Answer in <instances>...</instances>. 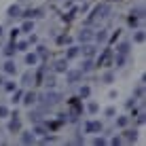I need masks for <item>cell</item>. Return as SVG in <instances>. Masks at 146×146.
<instances>
[{
    "label": "cell",
    "mask_w": 146,
    "mask_h": 146,
    "mask_svg": "<svg viewBox=\"0 0 146 146\" xmlns=\"http://www.w3.org/2000/svg\"><path fill=\"white\" fill-rule=\"evenodd\" d=\"M108 13H110V7H108V4H100V7H95V9H93V15L89 17V21H87V23H93L95 19L108 17Z\"/></svg>",
    "instance_id": "1"
},
{
    "label": "cell",
    "mask_w": 146,
    "mask_h": 146,
    "mask_svg": "<svg viewBox=\"0 0 146 146\" xmlns=\"http://www.w3.org/2000/svg\"><path fill=\"white\" fill-rule=\"evenodd\" d=\"M42 100L49 104V106H55V104L62 102V93H57V91H47V93L42 95Z\"/></svg>",
    "instance_id": "2"
},
{
    "label": "cell",
    "mask_w": 146,
    "mask_h": 146,
    "mask_svg": "<svg viewBox=\"0 0 146 146\" xmlns=\"http://www.w3.org/2000/svg\"><path fill=\"white\" fill-rule=\"evenodd\" d=\"M85 131H87V133L102 131V123H100V121H87V123H85Z\"/></svg>",
    "instance_id": "3"
},
{
    "label": "cell",
    "mask_w": 146,
    "mask_h": 146,
    "mask_svg": "<svg viewBox=\"0 0 146 146\" xmlns=\"http://www.w3.org/2000/svg\"><path fill=\"white\" fill-rule=\"evenodd\" d=\"M9 131H21V121H19V114L15 112L13 119L9 121Z\"/></svg>",
    "instance_id": "4"
},
{
    "label": "cell",
    "mask_w": 146,
    "mask_h": 146,
    "mask_svg": "<svg viewBox=\"0 0 146 146\" xmlns=\"http://www.w3.org/2000/svg\"><path fill=\"white\" fill-rule=\"evenodd\" d=\"M80 76H83V72H80V70H66V80H68L70 85L76 83Z\"/></svg>",
    "instance_id": "5"
},
{
    "label": "cell",
    "mask_w": 146,
    "mask_h": 146,
    "mask_svg": "<svg viewBox=\"0 0 146 146\" xmlns=\"http://www.w3.org/2000/svg\"><path fill=\"white\" fill-rule=\"evenodd\" d=\"M78 40H80V42H91V40H93V32H91V30H87V28H85V30H80V32H78Z\"/></svg>",
    "instance_id": "6"
},
{
    "label": "cell",
    "mask_w": 146,
    "mask_h": 146,
    "mask_svg": "<svg viewBox=\"0 0 146 146\" xmlns=\"http://www.w3.org/2000/svg\"><path fill=\"white\" fill-rule=\"evenodd\" d=\"M110 59H112V51H110V49H106V51L100 55L98 64H100V66H110Z\"/></svg>",
    "instance_id": "7"
},
{
    "label": "cell",
    "mask_w": 146,
    "mask_h": 146,
    "mask_svg": "<svg viewBox=\"0 0 146 146\" xmlns=\"http://www.w3.org/2000/svg\"><path fill=\"white\" fill-rule=\"evenodd\" d=\"M4 72L11 74V76H13V74H17V66H15L13 59H7V64H4Z\"/></svg>",
    "instance_id": "8"
},
{
    "label": "cell",
    "mask_w": 146,
    "mask_h": 146,
    "mask_svg": "<svg viewBox=\"0 0 146 146\" xmlns=\"http://www.w3.org/2000/svg\"><path fill=\"white\" fill-rule=\"evenodd\" d=\"M21 98H23V100H21V102H23V104H26V106H32V104H34V102H36V93H34V91H32V93H23V95H21Z\"/></svg>",
    "instance_id": "9"
},
{
    "label": "cell",
    "mask_w": 146,
    "mask_h": 146,
    "mask_svg": "<svg viewBox=\"0 0 146 146\" xmlns=\"http://www.w3.org/2000/svg\"><path fill=\"white\" fill-rule=\"evenodd\" d=\"M80 51L85 53V57H93V55H95V47H93L91 42H85V47L80 49Z\"/></svg>",
    "instance_id": "10"
},
{
    "label": "cell",
    "mask_w": 146,
    "mask_h": 146,
    "mask_svg": "<svg viewBox=\"0 0 146 146\" xmlns=\"http://www.w3.org/2000/svg\"><path fill=\"white\" fill-rule=\"evenodd\" d=\"M68 70V59H57L55 62V72H66Z\"/></svg>",
    "instance_id": "11"
},
{
    "label": "cell",
    "mask_w": 146,
    "mask_h": 146,
    "mask_svg": "<svg viewBox=\"0 0 146 146\" xmlns=\"http://www.w3.org/2000/svg\"><path fill=\"white\" fill-rule=\"evenodd\" d=\"M34 140H36V138H34L32 131H21V142L23 144H34Z\"/></svg>",
    "instance_id": "12"
},
{
    "label": "cell",
    "mask_w": 146,
    "mask_h": 146,
    "mask_svg": "<svg viewBox=\"0 0 146 146\" xmlns=\"http://www.w3.org/2000/svg\"><path fill=\"white\" fill-rule=\"evenodd\" d=\"M93 40H98V42H106V40H108V30H100L98 34H93Z\"/></svg>",
    "instance_id": "13"
},
{
    "label": "cell",
    "mask_w": 146,
    "mask_h": 146,
    "mask_svg": "<svg viewBox=\"0 0 146 146\" xmlns=\"http://www.w3.org/2000/svg\"><path fill=\"white\" fill-rule=\"evenodd\" d=\"M78 55H80V47H70L66 51V59H74V57H78Z\"/></svg>",
    "instance_id": "14"
},
{
    "label": "cell",
    "mask_w": 146,
    "mask_h": 146,
    "mask_svg": "<svg viewBox=\"0 0 146 146\" xmlns=\"http://www.w3.org/2000/svg\"><path fill=\"white\" fill-rule=\"evenodd\" d=\"M26 64L28 66H36L38 64V53H26Z\"/></svg>",
    "instance_id": "15"
},
{
    "label": "cell",
    "mask_w": 146,
    "mask_h": 146,
    "mask_svg": "<svg viewBox=\"0 0 146 146\" xmlns=\"http://www.w3.org/2000/svg\"><path fill=\"white\" fill-rule=\"evenodd\" d=\"M91 70H93V59L87 57V59L83 62V66H80V72H91Z\"/></svg>",
    "instance_id": "16"
},
{
    "label": "cell",
    "mask_w": 146,
    "mask_h": 146,
    "mask_svg": "<svg viewBox=\"0 0 146 146\" xmlns=\"http://www.w3.org/2000/svg\"><path fill=\"white\" fill-rule=\"evenodd\" d=\"M9 17H19V15H21V7H19V4H13V7H9Z\"/></svg>",
    "instance_id": "17"
},
{
    "label": "cell",
    "mask_w": 146,
    "mask_h": 146,
    "mask_svg": "<svg viewBox=\"0 0 146 146\" xmlns=\"http://www.w3.org/2000/svg\"><path fill=\"white\" fill-rule=\"evenodd\" d=\"M15 51H17V44H15V40H13V42H9V47H4V55H7V57H11Z\"/></svg>",
    "instance_id": "18"
},
{
    "label": "cell",
    "mask_w": 146,
    "mask_h": 146,
    "mask_svg": "<svg viewBox=\"0 0 146 146\" xmlns=\"http://www.w3.org/2000/svg\"><path fill=\"white\" fill-rule=\"evenodd\" d=\"M125 140H127V142H135V140H138V131H133V129L125 131Z\"/></svg>",
    "instance_id": "19"
},
{
    "label": "cell",
    "mask_w": 146,
    "mask_h": 146,
    "mask_svg": "<svg viewBox=\"0 0 146 146\" xmlns=\"http://www.w3.org/2000/svg\"><path fill=\"white\" fill-rule=\"evenodd\" d=\"M34 133H36V135H44V133H47V127L40 125V123H34Z\"/></svg>",
    "instance_id": "20"
},
{
    "label": "cell",
    "mask_w": 146,
    "mask_h": 146,
    "mask_svg": "<svg viewBox=\"0 0 146 146\" xmlns=\"http://www.w3.org/2000/svg\"><path fill=\"white\" fill-rule=\"evenodd\" d=\"M129 47H131V44H129V42H121L117 51H119L121 55H127V53H129Z\"/></svg>",
    "instance_id": "21"
},
{
    "label": "cell",
    "mask_w": 146,
    "mask_h": 146,
    "mask_svg": "<svg viewBox=\"0 0 146 146\" xmlns=\"http://www.w3.org/2000/svg\"><path fill=\"white\" fill-rule=\"evenodd\" d=\"M138 21H140V17H135V15H131V13H129V17H127V23H129V26H131V28H135V26H138Z\"/></svg>",
    "instance_id": "22"
},
{
    "label": "cell",
    "mask_w": 146,
    "mask_h": 146,
    "mask_svg": "<svg viewBox=\"0 0 146 146\" xmlns=\"http://www.w3.org/2000/svg\"><path fill=\"white\" fill-rule=\"evenodd\" d=\"M133 98H138V100H140V98H144V85H142V83H140V85H138V89L133 91Z\"/></svg>",
    "instance_id": "23"
},
{
    "label": "cell",
    "mask_w": 146,
    "mask_h": 146,
    "mask_svg": "<svg viewBox=\"0 0 146 146\" xmlns=\"http://www.w3.org/2000/svg\"><path fill=\"white\" fill-rule=\"evenodd\" d=\"M32 30H34V23H32V21L28 19V21H26V23L21 26V30H19V32H32Z\"/></svg>",
    "instance_id": "24"
},
{
    "label": "cell",
    "mask_w": 146,
    "mask_h": 146,
    "mask_svg": "<svg viewBox=\"0 0 146 146\" xmlns=\"http://www.w3.org/2000/svg\"><path fill=\"white\" fill-rule=\"evenodd\" d=\"M30 121H32V123H40V112H32V110H30Z\"/></svg>",
    "instance_id": "25"
},
{
    "label": "cell",
    "mask_w": 146,
    "mask_h": 146,
    "mask_svg": "<svg viewBox=\"0 0 146 146\" xmlns=\"http://www.w3.org/2000/svg\"><path fill=\"white\" fill-rule=\"evenodd\" d=\"M127 123H129L127 117H119V119H117V125H119V127H127Z\"/></svg>",
    "instance_id": "26"
},
{
    "label": "cell",
    "mask_w": 146,
    "mask_h": 146,
    "mask_svg": "<svg viewBox=\"0 0 146 146\" xmlns=\"http://www.w3.org/2000/svg\"><path fill=\"white\" fill-rule=\"evenodd\" d=\"M21 83H23V85H30V83H32V72H26V74H23V76H21Z\"/></svg>",
    "instance_id": "27"
},
{
    "label": "cell",
    "mask_w": 146,
    "mask_h": 146,
    "mask_svg": "<svg viewBox=\"0 0 146 146\" xmlns=\"http://www.w3.org/2000/svg\"><path fill=\"white\" fill-rule=\"evenodd\" d=\"M133 42H144V32H142V30H140V32H135Z\"/></svg>",
    "instance_id": "28"
},
{
    "label": "cell",
    "mask_w": 146,
    "mask_h": 146,
    "mask_svg": "<svg viewBox=\"0 0 146 146\" xmlns=\"http://www.w3.org/2000/svg\"><path fill=\"white\" fill-rule=\"evenodd\" d=\"M125 57H127V55H121V53H119V55H117V59H114V64H117V66L121 68V66L125 64Z\"/></svg>",
    "instance_id": "29"
},
{
    "label": "cell",
    "mask_w": 146,
    "mask_h": 146,
    "mask_svg": "<svg viewBox=\"0 0 146 146\" xmlns=\"http://www.w3.org/2000/svg\"><path fill=\"white\" fill-rule=\"evenodd\" d=\"M89 93H91L89 87H80V98H89Z\"/></svg>",
    "instance_id": "30"
},
{
    "label": "cell",
    "mask_w": 146,
    "mask_h": 146,
    "mask_svg": "<svg viewBox=\"0 0 146 146\" xmlns=\"http://www.w3.org/2000/svg\"><path fill=\"white\" fill-rule=\"evenodd\" d=\"M142 13H144V9H142V7H138V9H131V15H135V17H142Z\"/></svg>",
    "instance_id": "31"
},
{
    "label": "cell",
    "mask_w": 146,
    "mask_h": 146,
    "mask_svg": "<svg viewBox=\"0 0 146 146\" xmlns=\"http://www.w3.org/2000/svg\"><path fill=\"white\" fill-rule=\"evenodd\" d=\"M87 110H89L91 114H95V112H98V104H95V102H91V104L87 106Z\"/></svg>",
    "instance_id": "32"
},
{
    "label": "cell",
    "mask_w": 146,
    "mask_h": 146,
    "mask_svg": "<svg viewBox=\"0 0 146 146\" xmlns=\"http://www.w3.org/2000/svg\"><path fill=\"white\" fill-rule=\"evenodd\" d=\"M21 95H23L21 89H19V91H15V95H13V102H21Z\"/></svg>",
    "instance_id": "33"
},
{
    "label": "cell",
    "mask_w": 146,
    "mask_h": 146,
    "mask_svg": "<svg viewBox=\"0 0 146 146\" xmlns=\"http://www.w3.org/2000/svg\"><path fill=\"white\" fill-rule=\"evenodd\" d=\"M4 117H9V108L7 106H0V119H4Z\"/></svg>",
    "instance_id": "34"
},
{
    "label": "cell",
    "mask_w": 146,
    "mask_h": 146,
    "mask_svg": "<svg viewBox=\"0 0 146 146\" xmlns=\"http://www.w3.org/2000/svg\"><path fill=\"white\" fill-rule=\"evenodd\" d=\"M112 80H114L112 72H106V74H104V83H112Z\"/></svg>",
    "instance_id": "35"
},
{
    "label": "cell",
    "mask_w": 146,
    "mask_h": 146,
    "mask_svg": "<svg viewBox=\"0 0 146 146\" xmlns=\"http://www.w3.org/2000/svg\"><path fill=\"white\" fill-rule=\"evenodd\" d=\"M93 144H95V146H104V144H106V140H104V138H95Z\"/></svg>",
    "instance_id": "36"
},
{
    "label": "cell",
    "mask_w": 146,
    "mask_h": 146,
    "mask_svg": "<svg viewBox=\"0 0 146 146\" xmlns=\"http://www.w3.org/2000/svg\"><path fill=\"white\" fill-rule=\"evenodd\" d=\"M28 44H30V42H19L17 49H19V51H28Z\"/></svg>",
    "instance_id": "37"
},
{
    "label": "cell",
    "mask_w": 146,
    "mask_h": 146,
    "mask_svg": "<svg viewBox=\"0 0 146 146\" xmlns=\"http://www.w3.org/2000/svg\"><path fill=\"white\" fill-rule=\"evenodd\" d=\"M44 85H47V87H53V85H55V76H49V78H47V83H44Z\"/></svg>",
    "instance_id": "38"
},
{
    "label": "cell",
    "mask_w": 146,
    "mask_h": 146,
    "mask_svg": "<svg viewBox=\"0 0 146 146\" xmlns=\"http://www.w3.org/2000/svg\"><path fill=\"white\" fill-rule=\"evenodd\" d=\"M4 87H7V91H15V83H7Z\"/></svg>",
    "instance_id": "39"
},
{
    "label": "cell",
    "mask_w": 146,
    "mask_h": 146,
    "mask_svg": "<svg viewBox=\"0 0 146 146\" xmlns=\"http://www.w3.org/2000/svg\"><path fill=\"white\" fill-rule=\"evenodd\" d=\"M17 36H19V30H17V28H15V30H11V38L15 40V38H17Z\"/></svg>",
    "instance_id": "40"
},
{
    "label": "cell",
    "mask_w": 146,
    "mask_h": 146,
    "mask_svg": "<svg viewBox=\"0 0 146 146\" xmlns=\"http://www.w3.org/2000/svg\"><path fill=\"white\" fill-rule=\"evenodd\" d=\"M112 144H114V146H117V144H123V138H119V135H117V138H112Z\"/></svg>",
    "instance_id": "41"
},
{
    "label": "cell",
    "mask_w": 146,
    "mask_h": 146,
    "mask_svg": "<svg viewBox=\"0 0 146 146\" xmlns=\"http://www.w3.org/2000/svg\"><path fill=\"white\" fill-rule=\"evenodd\" d=\"M2 34H4V30H2V26H0V36H2Z\"/></svg>",
    "instance_id": "42"
},
{
    "label": "cell",
    "mask_w": 146,
    "mask_h": 146,
    "mask_svg": "<svg viewBox=\"0 0 146 146\" xmlns=\"http://www.w3.org/2000/svg\"><path fill=\"white\" fill-rule=\"evenodd\" d=\"M0 85H4V78H2V76H0Z\"/></svg>",
    "instance_id": "43"
}]
</instances>
